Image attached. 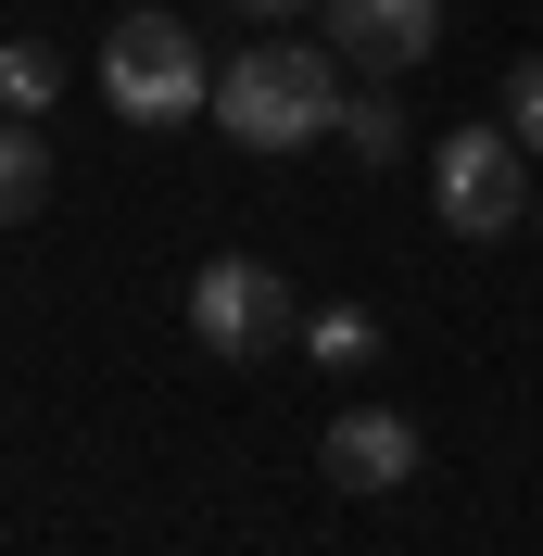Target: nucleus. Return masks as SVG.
<instances>
[{"mask_svg": "<svg viewBox=\"0 0 543 556\" xmlns=\"http://www.w3.org/2000/svg\"><path fill=\"white\" fill-rule=\"evenodd\" d=\"M215 114H228L240 152H304L341 127V64L316 38H253L228 76H215Z\"/></svg>", "mask_w": 543, "mask_h": 556, "instance_id": "obj_1", "label": "nucleus"}, {"mask_svg": "<svg viewBox=\"0 0 543 556\" xmlns=\"http://www.w3.org/2000/svg\"><path fill=\"white\" fill-rule=\"evenodd\" d=\"M102 89H114L127 127H190V114L215 102V64H203V38L152 0V13H127V26L102 38Z\"/></svg>", "mask_w": 543, "mask_h": 556, "instance_id": "obj_2", "label": "nucleus"}, {"mask_svg": "<svg viewBox=\"0 0 543 556\" xmlns=\"http://www.w3.org/2000/svg\"><path fill=\"white\" fill-rule=\"evenodd\" d=\"M430 203H442L455 241H506V228H531V152H518V127H442Z\"/></svg>", "mask_w": 543, "mask_h": 556, "instance_id": "obj_3", "label": "nucleus"}, {"mask_svg": "<svg viewBox=\"0 0 543 556\" xmlns=\"http://www.w3.org/2000/svg\"><path fill=\"white\" fill-rule=\"evenodd\" d=\"M190 342L228 354V367H253V354L304 342V316H291V278L253 266V253H215L203 278H190Z\"/></svg>", "mask_w": 543, "mask_h": 556, "instance_id": "obj_4", "label": "nucleus"}, {"mask_svg": "<svg viewBox=\"0 0 543 556\" xmlns=\"http://www.w3.org/2000/svg\"><path fill=\"white\" fill-rule=\"evenodd\" d=\"M329 26H341V64H367V76H405V64H430V38H442V0H329Z\"/></svg>", "mask_w": 543, "mask_h": 556, "instance_id": "obj_5", "label": "nucleus"}, {"mask_svg": "<svg viewBox=\"0 0 543 556\" xmlns=\"http://www.w3.org/2000/svg\"><path fill=\"white\" fill-rule=\"evenodd\" d=\"M329 481L341 493H405L417 481V417H392V405L329 417Z\"/></svg>", "mask_w": 543, "mask_h": 556, "instance_id": "obj_6", "label": "nucleus"}, {"mask_svg": "<svg viewBox=\"0 0 543 556\" xmlns=\"http://www.w3.org/2000/svg\"><path fill=\"white\" fill-rule=\"evenodd\" d=\"M38 190H51V152H38V127H0V228H26Z\"/></svg>", "mask_w": 543, "mask_h": 556, "instance_id": "obj_7", "label": "nucleus"}, {"mask_svg": "<svg viewBox=\"0 0 543 556\" xmlns=\"http://www.w3.org/2000/svg\"><path fill=\"white\" fill-rule=\"evenodd\" d=\"M304 354H316V367H367V354H379V316L367 304H316L304 316Z\"/></svg>", "mask_w": 543, "mask_h": 556, "instance_id": "obj_8", "label": "nucleus"}, {"mask_svg": "<svg viewBox=\"0 0 543 556\" xmlns=\"http://www.w3.org/2000/svg\"><path fill=\"white\" fill-rule=\"evenodd\" d=\"M51 89H64L51 38H0V102H13V114H51Z\"/></svg>", "mask_w": 543, "mask_h": 556, "instance_id": "obj_9", "label": "nucleus"}, {"mask_svg": "<svg viewBox=\"0 0 543 556\" xmlns=\"http://www.w3.org/2000/svg\"><path fill=\"white\" fill-rule=\"evenodd\" d=\"M341 152H354V165H392V152H405V114H392V102H341Z\"/></svg>", "mask_w": 543, "mask_h": 556, "instance_id": "obj_10", "label": "nucleus"}, {"mask_svg": "<svg viewBox=\"0 0 543 556\" xmlns=\"http://www.w3.org/2000/svg\"><path fill=\"white\" fill-rule=\"evenodd\" d=\"M506 127H518V152H543V51L506 64Z\"/></svg>", "mask_w": 543, "mask_h": 556, "instance_id": "obj_11", "label": "nucleus"}, {"mask_svg": "<svg viewBox=\"0 0 543 556\" xmlns=\"http://www.w3.org/2000/svg\"><path fill=\"white\" fill-rule=\"evenodd\" d=\"M240 13H266V26H291V13H316V0H240Z\"/></svg>", "mask_w": 543, "mask_h": 556, "instance_id": "obj_12", "label": "nucleus"}, {"mask_svg": "<svg viewBox=\"0 0 543 556\" xmlns=\"http://www.w3.org/2000/svg\"><path fill=\"white\" fill-rule=\"evenodd\" d=\"M127 13H152V0H127Z\"/></svg>", "mask_w": 543, "mask_h": 556, "instance_id": "obj_13", "label": "nucleus"}, {"mask_svg": "<svg viewBox=\"0 0 543 556\" xmlns=\"http://www.w3.org/2000/svg\"><path fill=\"white\" fill-rule=\"evenodd\" d=\"M531 203H543V190H531Z\"/></svg>", "mask_w": 543, "mask_h": 556, "instance_id": "obj_14", "label": "nucleus"}]
</instances>
